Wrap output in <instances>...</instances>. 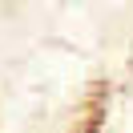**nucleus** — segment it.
<instances>
[]
</instances>
